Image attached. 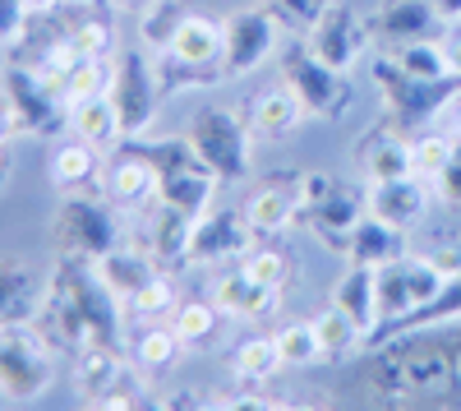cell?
Wrapping results in <instances>:
<instances>
[{
    "instance_id": "484cf974",
    "label": "cell",
    "mask_w": 461,
    "mask_h": 411,
    "mask_svg": "<svg viewBox=\"0 0 461 411\" xmlns=\"http://www.w3.org/2000/svg\"><path fill=\"white\" fill-rule=\"evenodd\" d=\"M406 254V232L388 227V222H378L369 208L360 217V227L351 236V245H346V259L351 264H369V269H383V264H393V259Z\"/></svg>"
},
{
    "instance_id": "db71d44e",
    "label": "cell",
    "mask_w": 461,
    "mask_h": 411,
    "mask_svg": "<svg viewBox=\"0 0 461 411\" xmlns=\"http://www.w3.org/2000/svg\"><path fill=\"white\" fill-rule=\"evenodd\" d=\"M111 5H115V10H143L148 0H111Z\"/></svg>"
},
{
    "instance_id": "f35d334b",
    "label": "cell",
    "mask_w": 461,
    "mask_h": 411,
    "mask_svg": "<svg viewBox=\"0 0 461 411\" xmlns=\"http://www.w3.org/2000/svg\"><path fill=\"white\" fill-rule=\"evenodd\" d=\"M452 153H456V143L447 139V134H415L411 139V176H420V180H438V171L452 162Z\"/></svg>"
},
{
    "instance_id": "60d3db41",
    "label": "cell",
    "mask_w": 461,
    "mask_h": 411,
    "mask_svg": "<svg viewBox=\"0 0 461 411\" xmlns=\"http://www.w3.org/2000/svg\"><path fill=\"white\" fill-rule=\"evenodd\" d=\"M240 269H245L254 282L282 291V287H286V278H291V259H286L282 250H273V245H254V250L245 254V264H240Z\"/></svg>"
},
{
    "instance_id": "836d02e7",
    "label": "cell",
    "mask_w": 461,
    "mask_h": 411,
    "mask_svg": "<svg viewBox=\"0 0 461 411\" xmlns=\"http://www.w3.org/2000/svg\"><path fill=\"white\" fill-rule=\"evenodd\" d=\"M393 65L406 69L411 79H452L447 51H443V42H434V37H411V42H397Z\"/></svg>"
},
{
    "instance_id": "277c9868",
    "label": "cell",
    "mask_w": 461,
    "mask_h": 411,
    "mask_svg": "<svg viewBox=\"0 0 461 411\" xmlns=\"http://www.w3.org/2000/svg\"><path fill=\"white\" fill-rule=\"evenodd\" d=\"M282 14L273 5H249L221 19V74L226 79H245V74L263 69L282 47Z\"/></svg>"
},
{
    "instance_id": "9a60e30c",
    "label": "cell",
    "mask_w": 461,
    "mask_h": 411,
    "mask_svg": "<svg viewBox=\"0 0 461 411\" xmlns=\"http://www.w3.org/2000/svg\"><path fill=\"white\" fill-rule=\"evenodd\" d=\"M429 195H434L429 180H420V176H397V180L369 185L365 208H369L378 222H388V227L411 232V227H420V217L429 213Z\"/></svg>"
},
{
    "instance_id": "6da1fadb",
    "label": "cell",
    "mask_w": 461,
    "mask_h": 411,
    "mask_svg": "<svg viewBox=\"0 0 461 411\" xmlns=\"http://www.w3.org/2000/svg\"><path fill=\"white\" fill-rule=\"evenodd\" d=\"M143 153L158 167V204L167 208H180L189 217H199L212 208V195H217V176L212 167L194 153L189 139H162V143H148V139H134Z\"/></svg>"
},
{
    "instance_id": "f5cc1de1",
    "label": "cell",
    "mask_w": 461,
    "mask_h": 411,
    "mask_svg": "<svg viewBox=\"0 0 461 411\" xmlns=\"http://www.w3.org/2000/svg\"><path fill=\"white\" fill-rule=\"evenodd\" d=\"M51 5H60V0H28V10H32V14H47Z\"/></svg>"
},
{
    "instance_id": "d4e9b609",
    "label": "cell",
    "mask_w": 461,
    "mask_h": 411,
    "mask_svg": "<svg viewBox=\"0 0 461 411\" xmlns=\"http://www.w3.org/2000/svg\"><path fill=\"white\" fill-rule=\"evenodd\" d=\"M65 111H69V116H65V130H69L74 139H84V143L102 148V153H106V148H115V139H125L111 93H106V97H88V102H74V106H65Z\"/></svg>"
},
{
    "instance_id": "816d5d0a",
    "label": "cell",
    "mask_w": 461,
    "mask_h": 411,
    "mask_svg": "<svg viewBox=\"0 0 461 411\" xmlns=\"http://www.w3.org/2000/svg\"><path fill=\"white\" fill-rule=\"evenodd\" d=\"M10 139H14V116H10L5 97H0V143H10Z\"/></svg>"
},
{
    "instance_id": "b9f144b4",
    "label": "cell",
    "mask_w": 461,
    "mask_h": 411,
    "mask_svg": "<svg viewBox=\"0 0 461 411\" xmlns=\"http://www.w3.org/2000/svg\"><path fill=\"white\" fill-rule=\"evenodd\" d=\"M65 37H69V47L79 56H111L115 51V32H111L106 19H84V23H74Z\"/></svg>"
},
{
    "instance_id": "cb8c5ba5",
    "label": "cell",
    "mask_w": 461,
    "mask_h": 411,
    "mask_svg": "<svg viewBox=\"0 0 461 411\" xmlns=\"http://www.w3.org/2000/svg\"><path fill=\"white\" fill-rule=\"evenodd\" d=\"M93 269L102 273V282H106L115 296H121L125 306H130V296H134V291H139V287H143L152 273H158V264H152V254H148L139 241H134V245H130V241H121L111 254H102Z\"/></svg>"
},
{
    "instance_id": "7a4b0ae2",
    "label": "cell",
    "mask_w": 461,
    "mask_h": 411,
    "mask_svg": "<svg viewBox=\"0 0 461 411\" xmlns=\"http://www.w3.org/2000/svg\"><path fill=\"white\" fill-rule=\"evenodd\" d=\"M185 139L194 143V153L212 167L221 185L245 180L254 167V130L230 106H199L185 125Z\"/></svg>"
},
{
    "instance_id": "f6af8a7d",
    "label": "cell",
    "mask_w": 461,
    "mask_h": 411,
    "mask_svg": "<svg viewBox=\"0 0 461 411\" xmlns=\"http://www.w3.org/2000/svg\"><path fill=\"white\" fill-rule=\"evenodd\" d=\"M28 0H0V47H10L23 37V23H28Z\"/></svg>"
},
{
    "instance_id": "4316f807",
    "label": "cell",
    "mask_w": 461,
    "mask_h": 411,
    "mask_svg": "<svg viewBox=\"0 0 461 411\" xmlns=\"http://www.w3.org/2000/svg\"><path fill=\"white\" fill-rule=\"evenodd\" d=\"M360 171H365L369 185L411 176V139L397 134V130H374V134L360 143Z\"/></svg>"
},
{
    "instance_id": "f907efd6",
    "label": "cell",
    "mask_w": 461,
    "mask_h": 411,
    "mask_svg": "<svg viewBox=\"0 0 461 411\" xmlns=\"http://www.w3.org/2000/svg\"><path fill=\"white\" fill-rule=\"evenodd\" d=\"M434 14L443 23H461V0H434Z\"/></svg>"
},
{
    "instance_id": "5bb4252c",
    "label": "cell",
    "mask_w": 461,
    "mask_h": 411,
    "mask_svg": "<svg viewBox=\"0 0 461 411\" xmlns=\"http://www.w3.org/2000/svg\"><path fill=\"white\" fill-rule=\"evenodd\" d=\"M102 185H106V199L115 208H148V204H158V167H152V158L143 153V148H121L106 171H102Z\"/></svg>"
},
{
    "instance_id": "603a6c76",
    "label": "cell",
    "mask_w": 461,
    "mask_h": 411,
    "mask_svg": "<svg viewBox=\"0 0 461 411\" xmlns=\"http://www.w3.org/2000/svg\"><path fill=\"white\" fill-rule=\"evenodd\" d=\"M360 217H365V204L346 190V185H337V195L323 199L319 208H310L314 236H319L328 250H337V254H346V245H351V236H356V227H360Z\"/></svg>"
},
{
    "instance_id": "1f68e13d",
    "label": "cell",
    "mask_w": 461,
    "mask_h": 411,
    "mask_svg": "<svg viewBox=\"0 0 461 411\" xmlns=\"http://www.w3.org/2000/svg\"><path fill=\"white\" fill-rule=\"evenodd\" d=\"M185 14L189 10L180 5V0H148V5L139 10V47L167 56V47H171L176 28L185 23Z\"/></svg>"
},
{
    "instance_id": "74e56055",
    "label": "cell",
    "mask_w": 461,
    "mask_h": 411,
    "mask_svg": "<svg viewBox=\"0 0 461 411\" xmlns=\"http://www.w3.org/2000/svg\"><path fill=\"white\" fill-rule=\"evenodd\" d=\"M230 365H236L240 379H254V384H263V379H273L277 370H286L273 338H245V342L236 347V356H230Z\"/></svg>"
},
{
    "instance_id": "44dd1931",
    "label": "cell",
    "mask_w": 461,
    "mask_h": 411,
    "mask_svg": "<svg viewBox=\"0 0 461 411\" xmlns=\"http://www.w3.org/2000/svg\"><path fill=\"white\" fill-rule=\"evenodd\" d=\"M125 379V365H121V347H106V342H88L79 356H74V388L88 406H97L115 384Z\"/></svg>"
},
{
    "instance_id": "52a82bcc",
    "label": "cell",
    "mask_w": 461,
    "mask_h": 411,
    "mask_svg": "<svg viewBox=\"0 0 461 411\" xmlns=\"http://www.w3.org/2000/svg\"><path fill=\"white\" fill-rule=\"evenodd\" d=\"M111 102H115V116H121L125 139H148L152 121H158V102H162V84H158V69L148 65L143 51H130L115 60V79H111Z\"/></svg>"
},
{
    "instance_id": "d6986e66",
    "label": "cell",
    "mask_w": 461,
    "mask_h": 411,
    "mask_svg": "<svg viewBox=\"0 0 461 411\" xmlns=\"http://www.w3.org/2000/svg\"><path fill=\"white\" fill-rule=\"evenodd\" d=\"M332 306L369 338V333L378 328V269L351 264L332 287Z\"/></svg>"
},
{
    "instance_id": "ac0fdd59",
    "label": "cell",
    "mask_w": 461,
    "mask_h": 411,
    "mask_svg": "<svg viewBox=\"0 0 461 411\" xmlns=\"http://www.w3.org/2000/svg\"><path fill=\"white\" fill-rule=\"evenodd\" d=\"M42 278L23 259H5L0 254V328L5 324H28L42 306Z\"/></svg>"
},
{
    "instance_id": "f1b7e54d",
    "label": "cell",
    "mask_w": 461,
    "mask_h": 411,
    "mask_svg": "<svg viewBox=\"0 0 461 411\" xmlns=\"http://www.w3.org/2000/svg\"><path fill=\"white\" fill-rule=\"evenodd\" d=\"M295 213H300V195L286 190V185H263V190H254V195L245 199V217H249V227H254L258 236L286 232L291 222H295Z\"/></svg>"
},
{
    "instance_id": "5b68a950",
    "label": "cell",
    "mask_w": 461,
    "mask_h": 411,
    "mask_svg": "<svg viewBox=\"0 0 461 411\" xmlns=\"http://www.w3.org/2000/svg\"><path fill=\"white\" fill-rule=\"evenodd\" d=\"M56 254L60 259H79V264H97L102 254H111L125 241L121 222L106 204H97L93 195H65L60 213H56Z\"/></svg>"
},
{
    "instance_id": "9c48e42d",
    "label": "cell",
    "mask_w": 461,
    "mask_h": 411,
    "mask_svg": "<svg viewBox=\"0 0 461 411\" xmlns=\"http://www.w3.org/2000/svg\"><path fill=\"white\" fill-rule=\"evenodd\" d=\"M282 79H286V88L300 97V106H304V116H337L341 111V102H346V74L341 69H332V65H323L310 47H291L286 56H282Z\"/></svg>"
},
{
    "instance_id": "83f0119b",
    "label": "cell",
    "mask_w": 461,
    "mask_h": 411,
    "mask_svg": "<svg viewBox=\"0 0 461 411\" xmlns=\"http://www.w3.org/2000/svg\"><path fill=\"white\" fill-rule=\"evenodd\" d=\"M452 319H461V278L443 282V291L434 296V301H429L425 310H415V315H406V319H397V324H383V328H374L365 342H369V347H378V342H388V338H406V333L438 328V324H452Z\"/></svg>"
},
{
    "instance_id": "7402d4cb",
    "label": "cell",
    "mask_w": 461,
    "mask_h": 411,
    "mask_svg": "<svg viewBox=\"0 0 461 411\" xmlns=\"http://www.w3.org/2000/svg\"><path fill=\"white\" fill-rule=\"evenodd\" d=\"M102 148H93V143H84V139H74V143H60L56 153H51V162H47V176H51V185L56 190H65V195H84L93 180H102Z\"/></svg>"
},
{
    "instance_id": "11a10c76",
    "label": "cell",
    "mask_w": 461,
    "mask_h": 411,
    "mask_svg": "<svg viewBox=\"0 0 461 411\" xmlns=\"http://www.w3.org/2000/svg\"><path fill=\"white\" fill-rule=\"evenodd\" d=\"M5 171H10V162H5V143H0V185H5Z\"/></svg>"
},
{
    "instance_id": "7bdbcfd3",
    "label": "cell",
    "mask_w": 461,
    "mask_h": 411,
    "mask_svg": "<svg viewBox=\"0 0 461 411\" xmlns=\"http://www.w3.org/2000/svg\"><path fill=\"white\" fill-rule=\"evenodd\" d=\"M74 60H79V51L69 47V37H60V42H47V51L32 60V69L42 74V79H51L56 88H60V79L74 69Z\"/></svg>"
},
{
    "instance_id": "8d00e7d4",
    "label": "cell",
    "mask_w": 461,
    "mask_h": 411,
    "mask_svg": "<svg viewBox=\"0 0 461 411\" xmlns=\"http://www.w3.org/2000/svg\"><path fill=\"white\" fill-rule=\"evenodd\" d=\"M180 352H185V342H180V333L167 324H152V328H143L139 338H134V361L143 365V370H171L176 361H180Z\"/></svg>"
},
{
    "instance_id": "d6a6232c",
    "label": "cell",
    "mask_w": 461,
    "mask_h": 411,
    "mask_svg": "<svg viewBox=\"0 0 461 411\" xmlns=\"http://www.w3.org/2000/svg\"><path fill=\"white\" fill-rule=\"evenodd\" d=\"M176 306H180V287H176V273L171 269H158L130 296V315L143 319V324H158V319L176 315Z\"/></svg>"
},
{
    "instance_id": "d590c367",
    "label": "cell",
    "mask_w": 461,
    "mask_h": 411,
    "mask_svg": "<svg viewBox=\"0 0 461 411\" xmlns=\"http://www.w3.org/2000/svg\"><path fill=\"white\" fill-rule=\"evenodd\" d=\"M273 342H277L286 370H304V365L323 361V342H319L314 324H300V319H295V324H282V328L273 333Z\"/></svg>"
},
{
    "instance_id": "2e32d148",
    "label": "cell",
    "mask_w": 461,
    "mask_h": 411,
    "mask_svg": "<svg viewBox=\"0 0 461 411\" xmlns=\"http://www.w3.org/2000/svg\"><path fill=\"white\" fill-rule=\"evenodd\" d=\"M189 227H194V217H189V213L158 204V208H152V217L143 222L139 245L152 254V264H158V269L189 264Z\"/></svg>"
},
{
    "instance_id": "8992f818",
    "label": "cell",
    "mask_w": 461,
    "mask_h": 411,
    "mask_svg": "<svg viewBox=\"0 0 461 411\" xmlns=\"http://www.w3.org/2000/svg\"><path fill=\"white\" fill-rule=\"evenodd\" d=\"M0 97H5L10 116H14V134H23V139H47L69 116V111H60L65 106L60 88L51 79H42L32 65L0 69Z\"/></svg>"
},
{
    "instance_id": "e0dca14e",
    "label": "cell",
    "mask_w": 461,
    "mask_h": 411,
    "mask_svg": "<svg viewBox=\"0 0 461 411\" xmlns=\"http://www.w3.org/2000/svg\"><path fill=\"white\" fill-rule=\"evenodd\" d=\"M277 296H282V291L254 282L245 269L221 273V278L212 282V301H217V310H221L226 319H245V324H258V319L273 315V310H277Z\"/></svg>"
},
{
    "instance_id": "e575fe53",
    "label": "cell",
    "mask_w": 461,
    "mask_h": 411,
    "mask_svg": "<svg viewBox=\"0 0 461 411\" xmlns=\"http://www.w3.org/2000/svg\"><path fill=\"white\" fill-rule=\"evenodd\" d=\"M171 328L180 333L185 347H208L221 333V310H217V301H180L171 315Z\"/></svg>"
},
{
    "instance_id": "bcb514c9",
    "label": "cell",
    "mask_w": 461,
    "mask_h": 411,
    "mask_svg": "<svg viewBox=\"0 0 461 411\" xmlns=\"http://www.w3.org/2000/svg\"><path fill=\"white\" fill-rule=\"evenodd\" d=\"M286 23H295V28H310L314 19H319V10L328 5V0H267Z\"/></svg>"
},
{
    "instance_id": "3957f363",
    "label": "cell",
    "mask_w": 461,
    "mask_h": 411,
    "mask_svg": "<svg viewBox=\"0 0 461 411\" xmlns=\"http://www.w3.org/2000/svg\"><path fill=\"white\" fill-rule=\"evenodd\" d=\"M56 379V352L47 338L28 324L0 328V397L10 402H37Z\"/></svg>"
},
{
    "instance_id": "681fc988",
    "label": "cell",
    "mask_w": 461,
    "mask_h": 411,
    "mask_svg": "<svg viewBox=\"0 0 461 411\" xmlns=\"http://www.w3.org/2000/svg\"><path fill=\"white\" fill-rule=\"evenodd\" d=\"M443 51H447V69H452V79H461V32H456V37H447Z\"/></svg>"
},
{
    "instance_id": "30bf717a",
    "label": "cell",
    "mask_w": 461,
    "mask_h": 411,
    "mask_svg": "<svg viewBox=\"0 0 461 411\" xmlns=\"http://www.w3.org/2000/svg\"><path fill=\"white\" fill-rule=\"evenodd\" d=\"M254 227L240 208H208L189 227V264H226L254 250Z\"/></svg>"
},
{
    "instance_id": "ffe728a7",
    "label": "cell",
    "mask_w": 461,
    "mask_h": 411,
    "mask_svg": "<svg viewBox=\"0 0 461 411\" xmlns=\"http://www.w3.org/2000/svg\"><path fill=\"white\" fill-rule=\"evenodd\" d=\"M300 121H304V106H300V97L286 88V79L267 84V88H258V93L249 97V130H254L258 139H282V134H291Z\"/></svg>"
},
{
    "instance_id": "4fadbf2b",
    "label": "cell",
    "mask_w": 461,
    "mask_h": 411,
    "mask_svg": "<svg viewBox=\"0 0 461 411\" xmlns=\"http://www.w3.org/2000/svg\"><path fill=\"white\" fill-rule=\"evenodd\" d=\"M32 328L42 333L47 347H51L56 356H79V352L93 342L88 319L79 315V306L69 301V291H65L60 282H51V287L42 291V306H37V315H32Z\"/></svg>"
},
{
    "instance_id": "7c38bea8",
    "label": "cell",
    "mask_w": 461,
    "mask_h": 411,
    "mask_svg": "<svg viewBox=\"0 0 461 411\" xmlns=\"http://www.w3.org/2000/svg\"><path fill=\"white\" fill-rule=\"evenodd\" d=\"M374 84L383 93V106H388L397 121H425L438 111V102L452 97V79H411V74L397 69L393 60H383L374 69Z\"/></svg>"
},
{
    "instance_id": "4dcf8cb0",
    "label": "cell",
    "mask_w": 461,
    "mask_h": 411,
    "mask_svg": "<svg viewBox=\"0 0 461 411\" xmlns=\"http://www.w3.org/2000/svg\"><path fill=\"white\" fill-rule=\"evenodd\" d=\"M111 79H115V60L111 56H79L74 69L60 79V97H65V106L88 102V97H106Z\"/></svg>"
},
{
    "instance_id": "c3c4849f",
    "label": "cell",
    "mask_w": 461,
    "mask_h": 411,
    "mask_svg": "<svg viewBox=\"0 0 461 411\" xmlns=\"http://www.w3.org/2000/svg\"><path fill=\"white\" fill-rule=\"evenodd\" d=\"M434 195H438L447 208H461V148L452 153V162L438 171V180H434Z\"/></svg>"
},
{
    "instance_id": "8fae6325",
    "label": "cell",
    "mask_w": 461,
    "mask_h": 411,
    "mask_svg": "<svg viewBox=\"0 0 461 411\" xmlns=\"http://www.w3.org/2000/svg\"><path fill=\"white\" fill-rule=\"evenodd\" d=\"M365 42H369V32H365L360 14H351L341 0H328V5L319 10V19L304 28V47H310L323 65L341 69V74H351V65L360 60Z\"/></svg>"
},
{
    "instance_id": "ee69618b",
    "label": "cell",
    "mask_w": 461,
    "mask_h": 411,
    "mask_svg": "<svg viewBox=\"0 0 461 411\" xmlns=\"http://www.w3.org/2000/svg\"><path fill=\"white\" fill-rule=\"evenodd\" d=\"M337 176L332 171H304L300 180H295V195H300V208H319L323 199H332L337 195Z\"/></svg>"
},
{
    "instance_id": "9f6ffc18",
    "label": "cell",
    "mask_w": 461,
    "mask_h": 411,
    "mask_svg": "<svg viewBox=\"0 0 461 411\" xmlns=\"http://www.w3.org/2000/svg\"><path fill=\"white\" fill-rule=\"evenodd\" d=\"M452 130H456V139H461V102H456V116H452Z\"/></svg>"
},
{
    "instance_id": "f546056e",
    "label": "cell",
    "mask_w": 461,
    "mask_h": 411,
    "mask_svg": "<svg viewBox=\"0 0 461 411\" xmlns=\"http://www.w3.org/2000/svg\"><path fill=\"white\" fill-rule=\"evenodd\" d=\"M434 0H388L374 14V32L388 37V42H411V37H425L434 28Z\"/></svg>"
},
{
    "instance_id": "ab89813d",
    "label": "cell",
    "mask_w": 461,
    "mask_h": 411,
    "mask_svg": "<svg viewBox=\"0 0 461 411\" xmlns=\"http://www.w3.org/2000/svg\"><path fill=\"white\" fill-rule=\"evenodd\" d=\"M314 333H319V342H323V356H346V352H356L365 342V333L346 319L337 306H328L319 319H314Z\"/></svg>"
},
{
    "instance_id": "7dc6e473",
    "label": "cell",
    "mask_w": 461,
    "mask_h": 411,
    "mask_svg": "<svg viewBox=\"0 0 461 411\" xmlns=\"http://www.w3.org/2000/svg\"><path fill=\"white\" fill-rule=\"evenodd\" d=\"M425 259H429V269H434L443 282L461 278V241H443V245H434Z\"/></svg>"
},
{
    "instance_id": "ba28073f",
    "label": "cell",
    "mask_w": 461,
    "mask_h": 411,
    "mask_svg": "<svg viewBox=\"0 0 461 411\" xmlns=\"http://www.w3.org/2000/svg\"><path fill=\"white\" fill-rule=\"evenodd\" d=\"M438 291H443V278L429 269L425 254L420 259L402 254V259H393V264H383L378 269V328L425 310Z\"/></svg>"
}]
</instances>
